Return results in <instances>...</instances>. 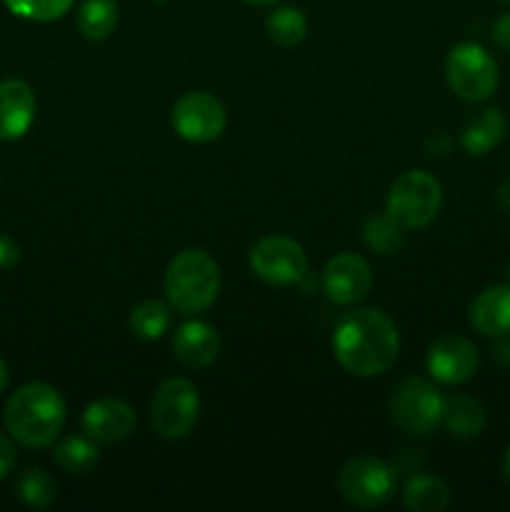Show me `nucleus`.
<instances>
[{
	"instance_id": "4be33fe9",
	"label": "nucleus",
	"mask_w": 510,
	"mask_h": 512,
	"mask_svg": "<svg viewBox=\"0 0 510 512\" xmlns=\"http://www.w3.org/2000/svg\"><path fill=\"white\" fill-rule=\"evenodd\" d=\"M265 33L280 48H295L308 35V20H305L303 10L283 5L265 18Z\"/></svg>"
},
{
	"instance_id": "bb28decb",
	"label": "nucleus",
	"mask_w": 510,
	"mask_h": 512,
	"mask_svg": "<svg viewBox=\"0 0 510 512\" xmlns=\"http://www.w3.org/2000/svg\"><path fill=\"white\" fill-rule=\"evenodd\" d=\"M490 38L498 45L500 50H508L510 53V13H503L493 23V30H490Z\"/></svg>"
},
{
	"instance_id": "f8f14e48",
	"label": "nucleus",
	"mask_w": 510,
	"mask_h": 512,
	"mask_svg": "<svg viewBox=\"0 0 510 512\" xmlns=\"http://www.w3.org/2000/svg\"><path fill=\"white\" fill-rule=\"evenodd\" d=\"M373 273L370 265L355 253H340L330 258L323 270V290L333 303L355 305L370 293Z\"/></svg>"
},
{
	"instance_id": "6e6552de",
	"label": "nucleus",
	"mask_w": 510,
	"mask_h": 512,
	"mask_svg": "<svg viewBox=\"0 0 510 512\" xmlns=\"http://www.w3.org/2000/svg\"><path fill=\"white\" fill-rule=\"evenodd\" d=\"M395 488L398 475L378 458H353L338 473L340 495L358 508H380L393 498Z\"/></svg>"
},
{
	"instance_id": "7ed1b4c3",
	"label": "nucleus",
	"mask_w": 510,
	"mask_h": 512,
	"mask_svg": "<svg viewBox=\"0 0 510 512\" xmlns=\"http://www.w3.org/2000/svg\"><path fill=\"white\" fill-rule=\"evenodd\" d=\"M165 298L178 313L198 315L220 293V268L205 250L188 248L170 260L165 270Z\"/></svg>"
},
{
	"instance_id": "72a5a7b5",
	"label": "nucleus",
	"mask_w": 510,
	"mask_h": 512,
	"mask_svg": "<svg viewBox=\"0 0 510 512\" xmlns=\"http://www.w3.org/2000/svg\"><path fill=\"white\" fill-rule=\"evenodd\" d=\"M243 3H250V5H275V3H280V0H243Z\"/></svg>"
},
{
	"instance_id": "1a4fd4ad",
	"label": "nucleus",
	"mask_w": 510,
	"mask_h": 512,
	"mask_svg": "<svg viewBox=\"0 0 510 512\" xmlns=\"http://www.w3.org/2000/svg\"><path fill=\"white\" fill-rule=\"evenodd\" d=\"M250 270L270 285H293L308 273V258L293 238L268 235L250 250Z\"/></svg>"
},
{
	"instance_id": "b1692460",
	"label": "nucleus",
	"mask_w": 510,
	"mask_h": 512,
	"mask_svg": "<svg viewBox=\"0 0 510 512\" xmlns=\"http://www.w3.org/2000/svg\"><path fill=\"white\" fill-rule=\"evenodd\" d=\"M55 493H58V485L50 478V473L40 468H30L20 475L18 480V498L20 503L28 505V508H48L55 500Z\"/></svg>"
},
{
	"instance_id": "393cba45",
	"label": "nucleus",
	"mask_w": 510,
	"mask_h": 512,
	"mask_svg": "<svg viewBox=\"0 0 510 512\" xmlns=\"http://www.w3.org/2000/svg\"><path fill=\"white\" fill-rule=\"evenodd\" d=\"M365 245L380 255H390L403 245V225L395 223L388 213L368 218L363 228Z\"/></svg>"
},
{
	"instance_id": "9d476101",
	"label": "nucleus",
	"mask_w": 510,
	"mask_h": 512,
	"mask_svg": "<svg viewBox=\"0 0 510 512\" xmlns=\"http://www.w3.org/2000/svg\"><path fill=\"white\" fill-rule=\"evenodd\" d=\"M225 123H228V115H225L223 103L203 90L185 93L173 105V128L188 143H210L220 138Z\"/></svg>"
},
{
	"instance_id": "9b49d317",
	"label": "nucleus",
	"mask_w": 510,
	"mask_h": 512,
	"mask_svg": "<svg viewBox=\"0 0 510 512\" xmlns=\"http://www.w3.org/2000/svg\"><path fill=\"white\" fill-rule=\"evenodd\" d=\"M478 348L463 335H443L428 353L430 378L443 385H463L478 370Z\"/></svg>"
},
{
	"instance_id": "4468645a",
	"label": "nucleus",
	"mask_w": 510,
	"mask_h": 512,
	"mask_svg": "<svg viewBox=\"0 0 510 512\" xmlns=\"http://www.w3.org/2000/svg\"><path fill=\"white\" fill-rule=\"evenodd\" d=\"M35 118V95L25 80L0 83V140H18Z\"/></svg>"
},
{
	"instance_id": "473e14b6",
	"label": "nucleus",
	"mask_w": 510,
	"mask_h": 512,
	"mask_svg": "<svg viewBox=\"0 0 510 512\" xmlns=\"http://www.w3.org/2000/svg\"><path fill=\"white\" fill-rule=\"evenodd\" d=\"M503 475H505V480H508V483H510V448L505 450V458H503Z\"/></svg>"
},
{
	"instance_id": "f03ea898",
	"label": "nucleus",
	"mask_w": 510,
	"mask_h": 512,
	"mask_svg": "<svg viewBox=\"0 0 510 512\" xmlns=\"http://www.w3.org/2000/svg\"><path fill=\"white\" fill-rule=\"evenodd\" d=\"M65 425V400L53 385L28 383L10 395L5 428L25 448H48Z\"/></svg>"
},
{
	"instance_id": "f3484780",
	"label": "nucleus",
	"mask_w": 510,
	"mask_h": 512,
	"mask_svg": "<svg viewBox=\"0 0 510 512\" xmlns=\"http://www.w3.org/2000/svg\"><path fill=\"white\" fill-rule=\"evenodd\" d=\"M508 133V120L500 113L498 108H485L480 113H475L468 123L460 130V145H463L465 153L475 155H488L490 150L498 148L505 140Z\"/></svg>"
},
{
	"instance_id": "2eb2a0df",
	"label": "nucleus",
	"mask_w": 510,
	"mask_h": 512,
	"mask_svg": "<svg viewBox=\"0 0 510 512\" xmlns=\"http://www.w3.org/2000/svg\"><path fill=\"white\" fill-rule=\"evenodd\" d=\"M173 353L185 368H208L220 355V335L213 325L203 320L180 325L178 333L173 335Z\"/></svg>"
},
{
	"instance_id": "ddd939ff",
	"label": "nucleus",
	"mask_w": 510,
	"mask_h": 512,
	"mask_svg": "<svg viewBox=\"0 0 510 512\" xmlns=\"http://www.w3.org/2000/svg\"><path fill=\"white\" fill-rule=\"evenodd\" d=\"M83 430L95 443H123L135 430V413L125 400L103 398L95 400L83 413Z\"/></svg>"
},
{
	"instance_id": "e433bc0d",
	"label": "nucleus",
	"mask_w": 510,
	"mask_h": 512,
	"mask_svg": "<svg viewBox=\"0 0 510 512\" xmlns=\"http://www.w3.org/2000/svg\"><path fill=\"white\" fill-rule=\"evenodd\" d=\"M508 280H510V270H508Z\"/></svg>"
},
{
	"instance_id": "f704fd0d",
	"label": "nucleus",
	"mask_w": 510,
	"mask_h": 512,
	"mask_svg": "<svg viewBox=\"0 0 510 512\" xmlns=\"http://www.w3.org/2000/svg\"><path fill=\"white\" fill-rule=\"evenodd\" d=\"M153 3H168V0H153Z\"/></svg>"
},
{
	"instance_id": "6ab92c4d",
	"label": "nucleus",
	"mask_w": 510,
	"mask_h": 512,
	"mask_svg": "<svg viewBox=\"0 0 510 512\" xmlns=\"http://www.w3.org/2000/svg\"><path fill=\"white\" fill-rule=\"evenodd\" d=\"M405 508L413 512H440L450 505V490L435 475H413L403 490Z\"/></svg>"
},
{
	"instance_id": "39448f33",
	"label": "nucleus",
	"mask_w": 510,
	"mask_h": 512,
	"mask_svg": "<svg viewBox=\"0 0 510 512\" xmlns=\"http://www.w3.org/2000/svg\"><path fill=\"white\" fill-rule=\"evenodd\" d=\"M450 90L468 103H483L498 88V63L478 43H460L450 50L445 63Z\"/></svg>"
},
{
	"instance_id": "c9c22d12",
	"label": "nucleus",
	"mask_w": 510,
	"mask_h": 512,
	"mask_svg": "<svg viewBox=\"0 0 510 512\" xmlns=\"http://www.w3.org/2000/svg\"><path fill=\"white\" fill-rule=\"evenodd\" d=\"M500 3H510V0H500Z\"/></svg>"
},
{
	"instance_id": "20e7f679",
	"label": "nucleus",
	"mask_w": 510,
	"mask_h": 512,
	"mask_svg": "<svg viewBox=\"0 0 510 512\" xmlns=\"http://www.w3.org/2000/svg\"><path fill=\"white\" fill-rule=\"evenodd\" d=\"M443 205L440 183L425 170H408L393 183L385 213L403 228H425L433 223Z\"/></svg>"
},
{
	"instance_id": "7c9ffc66",
	"label": "nucleus",
	"mask_w": 510,
	"mask_h": 512,
	"mask_svg": "<svg viewBox=\"0 0 510 512\" xmlns=\"http://www.w3.org/2000/svg\"><path fill=\"white\" fill-rule=\"evenodd\" d=\"M498 203L500 208L510 213V180H505V183L498 185Z\"/></svg>"
},
{
	"instance_id": "5701e85b",
	"label": "nucleus",
	"mask_w": 510,
	"mask_h": 512,
	"mask_svg": "<svg viewBox=\"0 0 510 512\" xmlns=\"http://www.w3.org/2000/svg\"><path fill=\"white\" fill-rule=\"evenodd\" d=\"M130 333L143 340H158L170 325V310L160 300H143L130 313Z\"/></svg>"
},
{
	"instance_id": "2f4dec72",
	"label": "nucleus",
	"mask_w": 510,
	"mask_h": 512,
	"mask_svg": "<svg viewBox=\"0 0 510 512\" xmlns=\"http://www.w3.org/2000/svg\"><path fill=\"white\" fill-rule=\"evenodd\" d=\"M5 385H8V365H5V360L0 358V393L5 390Z\"/></svg>"
},
{
	"instance_id": "412c9836",
	"label": "nucleus",
	"mask_w": 510,
	"mask_h": 512,
	"mask_svg": "<svg viewBox=\"0 0 510 512\" xmlns=\"http://www.w3.org/2000/svg\"><path fill=\"white\" fill-rule=\"evenodd\" d=\"M118 25L115 0H83L78 8V28L85 40H105Z\"/></svg>"
},
{
	"instance_id": "c756f323",
	"label": "nucleus",
	"mask_w": 510,
	"mask_h": 512,
	"mask_svg": "<svg viewBox=\"0 0 510 512\" xmlns=\"http://www.w3.org/2000/svg\"><path fill=\"white\" fill-rule=\"evenodd\" d=\"M498 340H503V343L498 345V350H495V355H498L500 363L510 365V335H503V338H498Z\"/></svg>"
},
{
	"instance_id": "423d86ee",
	"label": "nucleus",
	"mask_w": 510,
	"mask_h": 512,
	"mask_svg": "<svg viewBox=\"0 0 510 512\" xmlns=\"http://www.w3.org/2000/svg\"><path fill=\"white\" fill-rule=\"evenodd\" d=\"M390 420L400 433L425 438L443 423V395L423 378L405 380L390 398Z\"/></svg>"
},
{
	"instance_id": "cd10ccee",
	"label": "nucleus",
	"mask_w": 510,
	"mask_h": 512,
	"mask_svg": "<svg viewBox=\"0 0 510 512\" xmlns=\"http://www.w3.org/2000/svg\"><path fill=\"white\" fill-rule=\"evenodd\" d=\"M20 258V250L15 245L13 238H8L5 233H0V268H13Z\"/></svg>"
},
{
	"instance_id": "0eeeda50",
	"label": "nucleus",
	"mask_w": 510,
	"mask_h": 512,
	"mask_svg": "<svg viewBox=\"0 0 510 512\" xmlns=\"http://www.w3.org/2000/svg\"><path fill=\"white\" fill-rule=\"evenodd\" d=\"M200 415V395L190 380L168 378L153 395L150 423L165 440H180L195 428Z\"/></svg>"
},
{
	"instance_id": "a878e982",
	"label": "nucleus",
	"mask_w": 510,
	"mask_h": 512,
	"mask_svg": "<svg viewBox=\"0 0 510 512\" xmlns=\"http://www.w3.org/2000/svg\"><path fill=\"white\" fill-rule=\"evenodd\" d=\"M8 10L18 18L38 20V23H48V20H58L73 8L75 0H3Z\"/></svg>"
},
{
	"instance_id": "aec40b11",
	"label": "nucleus",
	"mask_w": 510,
	"mask_h": 512,
	"mask_svg": "<svg viewBox=\"0 0 510 512\" xmlns=\"http://www.w3.org/2000/svg\"><path fill=\"white\" fill-rule=\"evenodd\" d=\"M53 458L55 465L68 475H88L100 463L95 440L88 438V435H70V438H65L63 443H58Z\"/></svg>"
},
{
	"instance_id": "dca6fc26",
	"label": "nucleus",
	"mask_w": 510,
	"mask_h": 512,
	"mask_svg": "<svg viewBox=\"0 0 510 512\" xmlns=\"http://www.w3.org/2000/svg\"><path fill=\"white\" fill-rule=\"evenodd\" d=\"M470 325L485 338L510 335V285L485 288L470 305Z\"/></svg>"
},
{
	"instance_id": "c85d7f7f",
	"label": "nucleus",
	"mask_w": 510,
	"mask_h": 512,
	"mask_svg": "<svg viewBox=\"0 0 510 512\" xmlns=\"http://www.w3.org/2000/svg\"><path fill=\"white\" fill-rule=\"evenodd\" d=\"M15 465V448L10 445V440L5 435H0V480L13 470Z\"/></svg>"
},
{
	"instance_id": "f257e3e1",
	"label": "nucleus",
	"mask_w": 510,
	"mask_h": 512,
	"mask_svg": "<svg viewBox=\"0 0 510 512\" xmlns=\"http://www.w3.org/2000/svg\"><path fill=\"white\" fill-rule=\"evenodd\" d=\"M338 363L355 378H375L390 370L400 350V335L393 320L375 308L348 313L333 335Z\"/></svg>"
},
{
	"instance_id": "a211bd4d",
	"label": "nucleus",
	"mask_w": 510,
	"mask_h": 512,
	"mask_svg": "<svg viewBox=\"0 0 510 512\" xmlns=\"http://www.w3.org/2000/svg\"><path fill=\"white\" fill-rule=\"evenodd\" d=\"M485 410L483 405L468 395H450L443 398V423L455 438L470 440L478 438L485 428Z\"/></svg>"
}]
</instances>
